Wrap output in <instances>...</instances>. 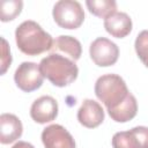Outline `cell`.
<instances>
[{"label": "cell", "instance_id": "cell-16", "mask_svg": "<svg viewBox=\"0 0 148 148\" xmlns=\"http://www.w3.org/2000/svg\"><path fill=\"white\" fill-rule=\"evenodd\" d=\"M23 2L21 0H3L0 3V18L2 22L14 20L21 14Z\"/></svg>", "mask_w": 148, "mask_h": 148}, {"label": "cell", "instance_id": "cell-19", "mask_svg": "<svg viewBox=\"0 0 148 148\" xmlns=\"http://www.w3.org/2000/svg\"><path fill=\"white\" fill-rule=\"evenodd\" d=\"M12 148H35L31 143H29V142H25V141H18V142H16Z\"/></svg>", "mask_w": 148, "mask_h": 148}, {"label": "cell", "instance_id": "cell-7", "mask_svg": "<svg viewBox=\"0 0 148 148\" xmlns=\"http://www.w3.org/2000/svg\"><path fill=\"white\" fill-rule=\"evenodd\" d=\"M113 148H148V127L136 126L130 131L117 132L112 136Z\"/></svg>", "mask_w": 148, "mask_h": 148}, {"label": "cell", "instance_id": "cell-2", "mask_svg": "<svg viewBox=\"0 0 148 148\" xmlns=\"http://www.w3.org/2000/svg\"><path fill=\"white\" fill-rule=\"evenodd\" d=\"M39 68L43 76L57 87L71 84L76 80L79 74L75 61L58 53H51L43 58L39 62Z\"/></svg>", "mask_w": 148, "mask_h": 148}, {"label": "cell", "instance_id": "cell-12", "mask_svg": "<svg viewBox=\"0 0 148 148\" xmlns=\"http://www.w3.org/2000/svg\"><path fill=\"white\" fill-rule=\"evenodd\" d=\"M104 28L111 36L124 38L132 31V20L126 13L116 12L104 18Z\"/></svg>", "mask_w": 148, "mask_h": 148}, {"label": "cell", "instance_id": "cell-10", "mask_svg": "<svg viewBox=\"0 0 148 148\" xmlns=\"http://www.w3.org/2000/svg\"><path fill=\"white\" fill-rule=\"evenodd\" d=\"M79 123L87 128H95L104 120V110L102 105L94 99H84L77 111Z\"/></svg>", "mask_w": 148, "mask_h": 148}, {"label": "cell", "instance_id": "cell-11", "mask_svg": "<svg viewBox=\"0 0 148 148\" xmlns=\"http://www.w3.org/2000/svg\"><path fill=\"white\" fill-rule=\"evenodd\" d=\"M23 126L21 120L13 113H2L0 116V142L12 143L21 138Z\"/></svg>", "mask_w": 148, "mask_h": 148}, {"label": "cell", "instance_id": "cell-13", "mask_svg": "<svg viewBox=\"0 0 148 148\" xmlns=\"http://www.w3.org/2000/svg\"><path fill=\"white\" fill-rule=\"evenodd\" d=\"M50 51H52L53 53L57 51L64 52L69 57V59H72L73 61H76L81 57L82 47H81V43L76 38L72 36L61 35L53 40V45Z\"/></svg>", "mask_w": 148, "mask_h": 148}, {"label": "cell", "instance_id": "cell-9", "mask_svg": "<svg viewBox=\"0 0 148 148\" xmlns=\"http://www.w3.org/2000/svg\"><path fill=\"white\" fill-rule=\"evenodd\" d=\"M30 116L38 124H46L54 120L58 116L57 101L52 96H40L32 103Z\"/></svg>", "mask_w": 148, "mask_h": 148}, {"label": "cell", "instance_id": "cell-4", "mask_svg": "<svg viewBox=\"0 0 148 148\" xmlns=\"http://www.w3.org/2000/svg\"><path fill=\"white\" fill-rule=\"evenodd\" d=\"M53 20L64 29H77L84 21V12L80 2L74 0H60L56 2L52 10Z\"/></svg>", "mask_w": 148, "mask_h": 148}, {"label": "cell", "instance_id": "cell-15", "mask_svg": "<svg viewBox=\"0 0 148 148\" xmlns=\"http://www.w3.org/2000/svg\"><path fill=\"white\" fill-rule=\"evenodd\" d=\"M86 5L92 15L102 18H106L117 12V3L113 0H87Z\"/></svg>", "mask_w": 148, "mask_h": 148}, {"label": "cell", "instance_id": "cell-1", "mask_svg": "<svg viewBox=\"0 0 148 148\" xmlns=\"http://www.w3.org/2000/svg\"><path fill=\"white\" fill-rule=\"evenodd\" d=\"M15 40L18 50L27 56H38L50 51L53 45L51 35L31 20L22 22L16 28Z\"/></svg>", "mask_w": 148, "mask_h": 148}, {"label": "cell", "instance_id": "cell-5", "mask_svg": "<svg viewBox=\"0 0 148 148\" xmlns=\"http://www.w3.org/2000/svg\"><path fill=\"white\" fill-rule=\"evenodd\" d=\"M44 76L40 72L39 65L31 61H24L15 71L14 81L16 86L24 92L37 90L43 84Z\"/></svg>", "mask_w": 148, "mask_h": 148}, {"label": "cell", "instance_id": "cell-6", "mask_svg": "<svg viewBox=\"0 0 148 148\" xmlns=\"http://www.w3.org/2000/svg\"><path fill=\"white\" fill-rule=\"evenodd\" d=\"M89 54L95 65L99 67H108L117 62L119 49L117 44L110 39L105 37H98L90 44Z\"/></svg>", "mask_w": 148, "mask_h": 148}, {"label": "cell", "instance_id": "cell-3", "mask_svg": "<svg viewBox=\"0 0 148 148\" xmlns=\"http://www.w3.org/2000/svg\"><path fill=\"white\" fill-rule=\"evenodd\" d=\"M95 95L110 111L119 106L127 98L130 91L123 77L117 74H105L97 79Z\"/></svg>", "mask_w": 148, "mask_h": 148}, {"label": "cell", "instance_id": "cell-8", "mask_svg": "<svg viewBox=\"0 0 148 148\" xmlns=\"http://www.w3.org/2000/svg\"><path fill=\"white\" fill-rule=\"evenodd\" d=\"M42 141L45 148H75L72 134L59 124L45 127L42 132Z\"/></svg>", "mask_w": 148, "mask_h": 148}, {"label": "cell", "instance_id": "cell-17", "mask_svg": "<svg viewBox=\"0 0 148 148\" xmlns=\"http://www.w3.org/2000/svg\"><path fill=\"white\" fill-rule=\"evenodd\" d=\"M135 52L142 64L148 67V30H142L135 38Z\"/></svg>", "mask_w": 148, "mask_h": 148}, {"label": "cell", "instance_id": "cell-14", "mask_svg": "<svg viewBox=\"0 0 148 148\" xmlns=\"http://www.w3.org/2000/svg\"><path fill=\"white\" fill-rule=\"evenodd\" d=\"M138 112V103L134 95L130 92L127 98L116 109L108 111L109 116L117 123H126L132 120Z\"/></svg>", "mask_w": 148, "mask_h": 148}, {"label": "cell", "instance_id": "cell-18", "mask_svg": "<svg viewBox=\"0 0 148 148\" xmlns=\"http://www.w3.org/2000/svg\"><path fill=\"white\" fill-rule=\"evenodd\" d=\"M1 40H2V57H1V75H2L6 73L7 68L12 64V56L7 40L5 38H1Z\"/></svg>", "mask_w": 148, "mask_h": 148}]
</instances>
